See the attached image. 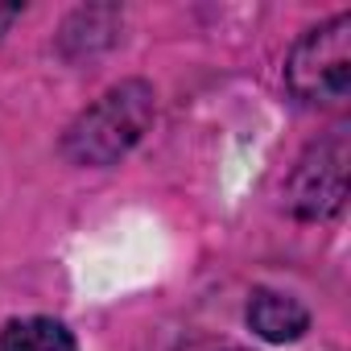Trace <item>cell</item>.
I'll use <instances>...</instances> for the list:
<instances>
[{
  "label": "cell",
  "instance_id": "2",
  "mask_svg": "<svg viewBox=\"0 0 351 351\" xmlns=\"http://www.w3.org/2000/svg\"><path fill=\"white\" fill-rule=\"evenodd\" d=\"M285 87L302 104H343L351 91V13L306 29L285 62Z\"/></svg>",
  "mask_w": 351,
  "mask_h": 351
},
{
  "label": "cell",
  "instance_id": "5",
  "mask_svg": "<svg viewBox=\"0 0 351 351\" xmlns=\"http://www.w3.org/2000/svg\"><path fill=\"white\" fill-rule=\"evenodd\" d=\"M0 351H79L58 318H13L0 330Z\"/></svg>",
  "mask_w": 351,
  "mask_h": 351
},
{
  "label": "cell",
  "instance_id": "6",
  "mask_svg": "<svg viewBox=\"0 0 351 351\" xmlns=\"http://www.w3.org/2000/svg\"><path fill=\"white\" fill-rule=\"evenodd\" d=\"M17 13H21L17 5H0V34H5V29H9V25L17 21Z\"/></svg>",
  "mask_w": 351,
  "mask_h": 351
},
{
  "label": "cell",
  "instance_id": "4",
  "mask_svg": "<svg viewBox=\"0 0 351 351\" xmlns=\"http://www.w3.org/2000/svg\"><path fill=\"white\" fill-rule=\"evenodd\" d=\"M248 326L269 339V343H293L306 326H310V310L277 289H252L248 298Z\"/></svg>",
  "mask_w": 351,
  "mask_h": 351
},
{
  "label": "cell",
  "instance_id": "3",
  "mask_svg": "<svg viewBox=\"0 0 351 351\" xmlns=\"http://www.w3.org/2000/svg\"><path fill=\"white\" fill-rule=\"evenodd\" d=\"M347 199V128H335L318 145L306 149L298 169L289 173L285 203L298 219H330Z\"/></svg>",
  "mask_w": 351,
  "mask_h": 351
},
{
  "label": "cell",
  "instance_id": "1",
  "mask_svg": "<svg viewBox=\"0 0 351 351\" xmlns=\"http://www.w3.org/2000/svg\"><path fill=\"white\" fill-rule=\"evenodd\" d=\"M149 124H153V87L128 79L75 116V124L62 136V153L75 165H112L145 136Z\"/></svg>",
  "mask_w": 351,
  "mask_h": 351
}]
</instances>
